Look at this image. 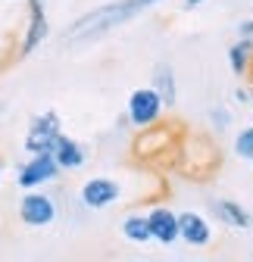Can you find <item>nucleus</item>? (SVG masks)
Here are the masks:
<instances>
[{"label": "nucleus", "mask_w": 253, "mask_h": 262, "mask_svg": "<svg viewBox=\"0 0 253 262\" xmlns=\"http://www.w3.org/2000/svg\"><path fill=\"white\" fill-rule=\"evenodd\" d=\"M153 4H156V0H116V4L97 7V10L85 13L81 19H75V25L66 31V38H69V41H94V38L107 35L110 28H116V25H122V22L135 19L138 13H144V10L153 7Z\"/></svg>", "instance_id": "1"}, {"label": "nucleus", "mask_w": 253, "mask_h": 262, "mask_svg": "<svg viewBox=\"0 0 253 262\" xmlns=\"http://www.w3.org/2000/svg\"><path fill=\"white\" fill-rule=\"evenodd\" d=\"M56 135H59V116L50 110V113H44V116H38L35 122H31V131L25 138V150L31 156H35V153H50Z\"/></svg>", "instance_id": "2"}, {"label": "nucleus", "mask_w": 253, "mask_h": 262, "mask_svg": "<svg viewBox=\"0 0 253 262\" xmlns=\"http://www.w3.org/2000/svg\"><path fill=\"white\" fill-rule=\"evenodd\" d=\"M160 110H163V100H160V94H156L153 88H141V91H135L129 97V119L138 128L156 122L160 119Z\"/></svg>", "instance_id": "3"}, {"label": "nucleus", "mask_w": 253, "mask_h": 262, "mask_svg": "<svg viewBox=\"0 0 253 262\" xmlns=\"http://www.w3.org/2000/svg\"><path fill=\"white\" fill-rule=\"evenodd\" d=\"M19 215L31 228H44V225H50L56 219V206H53L50 196H44V193H25L22 203H19Z\"/></svg>", "instance_id": "4"}, {"label": "nucleus", "mask_w": 253, "mask_h": 262, "mask_svg": "<svg viewBox=\"0 0 253 262\" xmlns=\"http://www.w3.org/2000/svg\"><path fill=\"white\" fill-rule=\"evenodd\" d=\"M56 169H59V166H56L53 153H35L28 166H22V172H19V184H22L25 190H31V187H38V184L56 178Z\"/></svg>", "instance_id": "5"}, {"label": "nucleus", "mask_w": 253, "mask_h": 262, "mask_svg": "<svg viewBox=\"0 0 253 262\" xmlns=\"http://www.w3.org/2000/svg\"><path fill=\"white\" fill-rule=\"evenodd\" d=\"M113 200H119V184L110 181V178H91L81 187V203L91 206V209H103Z\"/></svg>", "instance_id": "6"}, {"label": "nucleus", "mask_w": 253, "mask_h": 262, "mask_svg": "<svg viewBox=\"0 0 253 262\" xmlns=\"http://www.w3.org/2000/svg\"><path fill=\"white\" fill-rule=\"evenodd\" d=\"M147 225H150V237H156L160 244H172L178 241V215L166 206H156L150 215H147Z\"/></svg>", "instance_id": "7"}, {"label": "nucleus", "mask_w": 253, "mask_h": 262, "mask_svg": "<svg viewBox=\"0 0 253 262\" xmlns=\"http://www.w3.org/2000/svg\"><path fill=\"white\" fill-rule=\"evenodd\" d=\"M178 237H184L194 247H203V244H209V225L197 212H181L178 215Z\"/></svg>", "instance_id": "8"}, {"label": "nucleus", "mask_w": 253, "mask_h": 262, "mask_svg": "<svg viewBox=\"0 0 253 262\" xmlns=\"http://www.w3.org/2000/svg\"><path fill=\"white\" fill-rule=\"evenodd\" d=\"M50 153H53V159H56L59 169H78L81 162H85V150H81L72 138H66V135H56Z\"/></svg>", "instance_id": "9"}, {"label": "nucleus", "mask_w": 253, "mask_h": 262, "mask_svg": "<svg viewBox=\"0 0 253 262\" xmlns=\"http://www.w3.org/2000/svg\"><path fill=\"white\" fill-rule=\"evenodd\" d=\"M47 38V16L44 10H28V28H25V38H22V56H28L31 50H38V44Z\"/></svg>", "instance_id": "10"}, {"label": "nucleus", "mask_w": 253, "mask_h": 262, "mask_svg": "<svg viewBox=\"0 0 253 262\" xmlns=\"http://www.w3.org/2000/svg\"><path fill=\"white\" fill-rule=\"evenodd\" d=\"M213 212L219 222H225L231 228H250V222H253L250 212L241 209V203H235V200H213Z\"/></svg>", "instance_id": "11"}, {"label": "nucleus", "mask_w": 253, "mask_h": 262, "mask_svg": "<svg viewBox=\"0 0 253 262\" xmlns=\"http://www.w3.org/2000/svg\"><path fill=\"white\" fill-rule=\"evenodd\" d=\"M153 81H156V94H160V100L166 103V106H172L175 103V75H172V69L169 66H156V75H153Z\"/></svg>", "instance_id": "12"}, {"label": "nucleus", "mask_w": 253, "mask_h": 262, "mask_svg": "<svg viewBox=\"0 0 253 262\" xmlns=\"http://www.w3.org/2000/svg\"><path fill=\"white\" fill-rule=\"evenodd\" d=\"M250 53H253V38H241L238 44L228 47V62H231V72H235V75H244V72H247Z\"/></svg>", "instance_id": "13"}, {"label": "nucleus", "mask_w": 253, "mask_h": 262, "mask_svg": "<svg viewBox=\"0 0 253 262\" xmlns=\"http://www.w3.org/2000/svg\"><path fill=\"white\" fill-rule=\"evenodd\" d=\"M122 231H125V237L135 241V244L150 241V225H147V219H144V215H129V219L122 222Z\"/></svg>", "instance_id": "14"}, {"label": "nucleus", "mask_w": 253, "mask_h": 262, "mask_svg": "<svg viewBox=\"0 0 253 262\" xmlns=\"http://www.w3.org/2000/svg\"><path fill=\"white\" fill-rule=\"evenodd\" d=\"M235 150H238V156H244V159H253V125H250V128H244L241 135H238V141H235Z\"/></svg>", "instance_id": "15"}, {"label": "nucleus", "mask_w": 253, "mask_h": 262, "mask_svg": "<svg viewBox=\"0 0 253 262\" xmlns=\"http://www.w3.org/2000/svg\"><path fill=\"white\" fill-rule=\"evenodd\" d=\"M213 122H216V128H225L231 119H228V113H225V110H213Z\"/></svg>", "instance_id": "16"}, {"label": "nucleus", "mask_w": 253, "mask_h": 262, "mask_svg": "<svg viewBox=\"0 0 253 262\" xmlns=\"http://www.w3.org/2000/svg\"><path fill=\"white\" fill-rule=\"evenodd\" d=\"M238 38H253V19L238 25Z\"/></svg>", "instance_id": "17"}, {"label": "nucleus", "mask_w": 253, "mask_h": 262, "mask_svg": "<svg viewBox=\"0 0 253 262\" xmlns=\"http://www.w3.org/2000/svg\"><path fill=\"white\" fill-rule=\"evenodd\" d=\"M28 10H44V0H28Z\"/></svg>", "instance_id": "18"}, {"label": "nucleus", "mask_w": 253, "mask_h": 262, "mask_svg": "<svg viewBox=\"0 0 253 262\" xmlns=\"http://www.w3.org/2000/svg\"><path fill=\"white\" fill-rule=\"evenodd\" d=\"M203 0H184V10H194V7H200Z\"/></svg>", "instance_id": "19"}, {"label": "nucleus", "mask_w": 253, "mask_h": 262, "mask_svg": "<svg viewBox=\"0 0 253 262\" xmlns=\"http://www.w3.org/2000/svg\"><path fill=\"white\" fill-rule=\"evenodd\" d=\"M250 162H253V159H250Z\"/></svg>", "instance_id": "20"}]
</instances>
